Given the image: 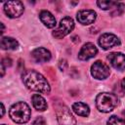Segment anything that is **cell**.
I'll return each instance as SVG.
<instances>
[{"label": "cell", "mask_w": 125, "mask_h": 125, "mask_svg": "<svg viewBox=\"0 0 125 125\" xmlns=\"http://www.w3.org/2000/svg\"><path fill=\"white\" fill-rule=\"evenodd\" d=\"M9 115L14 122L23 124L30 119L31 110L26 103L18 102L11 106L9 110Z\"/></svg>", "instance_id": "2"}, {"label": "cell", "mask_w": 125, "mask_h": 125, "mask_svg": "<svg viewBox=\"0 0 125 125\" xmlns=\"http://www.w3.org/2000/svg\"><path fill=\"white\" fill-rule=\"evenodd\" d=\"M2 125H5V124H2Z\"/></svg>", "instance_id": "27"}, {"label": "cell", "mask_w": 125, "mask_h": 125, "mask_svg": "<svg viewBox=\"0 0 125 125\" xmlns=\"http://www.w3.org/2000/svg\"><path fill=\"white\" fill-rule=\"evenodd\" d=\"M98 53L97 47L93 43H86L83 45L81 50L78 53V59L81 61H87L93 57H95Z\"/></svg>", "instance_id": "10"}, {"label": "cell", "mask_w": 125, "mask_h": 125, "mask_svg": "<svg viewBox=\"0 0 125 125\" xmlns=\"http://www.w3.org/2000/svg\"><path fill=\"white\" fill-rule=\"evenodd\" d=\"M99 45L103 49L108 50L112 47L119 46L120 40L116 35H114L112 33H104L99 38Z\"/></svg>", "instance_id": "8"}, {"label": "cell", "mask_w": 125, "mask_h": 125, "mask_svg": "<svg viewBox=\"0 0 125 125\" xmlns=\"http://www.w3.org/2000/svg\"><path fill=\"white\" fill-rule=\"evenodd\" d=\"M73 28H74L73 20L71 18H69V17H64L63 19L61 20L58 28L54 30L53 36L55 38H57V39H61L62 37L66 36L67 34H69L72 31Z\"/></svg>", "instance_id": "5"}, {"label": "cell", "mask_w": 125, "mask_h": 125, "mask_svg": "<svg viewBox=\"0 0 125 125\" xmlns=\"http://www.w3.org/2000/svg\"><path fill=\"white\" fill-rule=\"evenodd\" d=\"M121 86H122V88L125 90V77L122 79V81H121Z\"/></svg>", "instance_id": "23"}, {"label": "cell", "mask_w": 125, "mask_h": 125, "mask_svg": "<svg viewBox=\"0 0 125 125\" xmlns=\"http://www.w3.org/2000/svg\"><path fill=\"white\" fill-rule=\"evenodd\" d=\"M32 101V104L34 106L35 109L40 110V111H44L47 108V103L46 100L39 94H34L31 98Z\"/></svg>", "instance_id": "15"}, {"label": "cell", "mask_w": 125, "mask_h": 125, "mask_svg": "<svg viewBox=\"0 0 125 125\" xmlns=\"http://www.w3.org/2000/svg\"><path fill=\"white\" fill-rule=\"evenodd\" d=\"M1 106H2V112H1V116L4 115V111H5V107H4V104H1Z\"/></svg>", "instance_id": "24"}, {"label": "cell", "mask_w": 125, "mask_h": 125, "mask_svg": "<svg viewBox=\"0 0 125 125\" xmlns=\"http://www.w3.org/2000/svg\"><path fill=\"white\" fill-rule=\"evenodd\" d=\"M107 125H125V120H123L115 115H112L108 118Z\"/></svg>", "instance_id": "19"}, {"label": "cell", "mask_w": 125, "mask_h": 125, "mask_svg": "<svg viewBox=\"0 0 125 125\" xmlns=\"http://www.w3.org/2000/svg\"><path fill=\"white\" fill-rule=\"evenodd\" d=\"M39 18H40V21H42V23L45 26H47L48 28H53L54 26H56V23H57L56 19L49 11H46V10L41 11L39 14Z\"/></svg>", "instance_id": "13"}, {"label": "cell", "mask_w": 125, "mask_h": 125, "mask_svg": "<svg viewBox=\"0 0 125 125\" xmlns=\"http://www.w3.org/2000/svg\"><path fill=\"white\" fill-rule=\"evenodd\" d=\"M2 63L5 65H7V66H10V65H12V61H11V59L10 58H5V59H3L2 60Z\"/></svg>", "instance_id": "22"}, {"label": "cell", "mask_w": 125, "mask_h": 125, "mask_svg": "<svg viewBox=\"0 0 125 125\" xmlns=\"http://www.w3.org/2000/svg\"><path fill=\"white\" fill-rule=\"evenodd\" d=\"M66 66H67V62H66V61H65V60H62V61L60 62V63H59V67H60V69H61V70H65Z\"/></svg>", "instance_id": "21"}, {"label": "cell", "mask_w": 125, "mask_h": 125, "mask_svg": "<svg viewBox=\"0 0 125 125\" xmlns=\"http://www.w3.org/2000/svg\"><path fill=\"white\" fill-rule=\"evenodd\" d=\"M77 21L81 24H91L96 21L97 14L93 10H81L77 13Z\"/></svg>", "instance_id": "11"}, {"label": "cell", "mask_w": 125, "mask_h": 125, "mask_svg": "<svg viewBox=\"0 0 125 125\" xmlns=\"http://www.w3.org/2000/svg\"><path fill=\"white\" fill-rule=\"evenodd\" d=\"M122 114H123V115H125V110H124V111L122 112Z\"/></svg>", "instance_id": "26"}, {"label": "cell", "mask_w": 125, "mask_h": 125, "mask_svg": "<svg viewBox=\"0 0 125 125\" xmlns=\"http://www.w3.org/2000/svg\"><path fill=\"white\" fill-rule=\"evenodd\" d=\"M110 71L109 67L101 61H96L91 66V74L94 78L103 80L108 77Z\"/></svg>", "instance_id": "7"}, {"label": "cell", "mask_w": 125, "mask_h": 125, "mask_svg": "<svg viewBox=\"0 0 125 125\" xmlns=\"http://www.w3.org/2000/svg\"><path fill=\"white\" fill-rule=\"evenodd\" d=\"M56 115L60 125H76V119L70 109L64 104H60L56 105Z\"/></svg>", "instance_id": "4"}, {"label": "cell", "mask_w": 125, "mask_h": 125, "mask_svg": "<svg viewBox=\"0 0 125 125\" xmlns=\"http://www.w3.org/2000/svg\"><path fill=\"white\" fill-rule=\"evenodd\" d=\"M22 81H23V84L26 86V88H28L29 90L36 91L43 94L50 93L51 88L46 78L41 73L33 69L26 70L22 74Z\"/></svg>", "instance_id": "1"}, {"label": "cell", "mask_w": 125, "mask_h": 125, "mask_svg": "<svg viewBox=\"0 0 125 125\" xmlns=\"http://www.w3.org/2000/svg\"><path fill=\"white\" fill-rule=\"evenodd\" d=\"M1 27H2V30H1V34L4 32V24L3 23H1Z\"/></svg>", "instance_id": "25"}, {"label": "cell", "mask_w": 125, "mask_h": 125, "mask_svg": "<svg viewBox=\"0 0 125 125\" xmlns=\"http://www.w3.org/2000/svg\"><path fill=\"white\" fill-rule=\"evenodd\" d=\"M72 110L79 116H84V117H87L90 113V108L89 106L84 104V103H81V102H77V103H74L72 104Z\"/></svg>", "instance_id": "14"}, {"label": "cell", "mask_w": 125, "mask_h": 125, "mask_svg": "<svg viewBox=\"0 0 125 125\" xmlns=\"http://www.w3.org/2000/svg\"><path fill=\"white\" fill-rule=\"evenodd\" d=\"M23 11L24 7L21 1H9L4 4V12L9 18H19Z\"/></svg>", "instance_id": "6"}, {"label": "cell", "mask_w": 125, "mask_h": 125, "mask_svg": "<svg viewBox=\"0 0 125 125\" xmlns=\"http://www.w3.org/2000/svg\"><path fill=\"white\" fill-rule=\"evenodd\" d=\"M124 9H125V5L123 3L116 2L115 5L112 7L110 14H111V16H120L124 12Z\"/></svg>", "instance_id": "17"}, {"label": "cell", "mask_w": 125, "mask_h": 125, "mask_svg": "<svg viewBox=\"0 0 125 125\" xmlns=\"http://www.w3.org/2000/svg\"><path fill=\"white\" fill-rule=\"evenodd\" d=\"M96 105L102 112H110L118 105V98L111 93H101L96 98Z\"/></svg>", "instance_id": "3"}, {"label": "cell", "mask_w": 125, "mask_h": 125, "mask_svg": "<svg viewBox=\"0 0 125 125\" xmlns=\"http://www.w3.org/2000/svg\"><path fill=\"white\" fill-rule=\"evenodd\" d=\"M107 60L110 64L117 70L125 69V55L118 52H113L107 55Z\"/></svg>", "instance_id": "9"}, {"label": "cell", "mask_w": 125, "mask_h": 125, "mask_svg": "<svg viewBox=\"0 0 125 125\" xmlns=\"http://www.w3.org/2000/svg\"><path fill=\"white\" fill-rule=\"evenodd\" d=\"M116 2L114 1H98L97 2V5L103 9V10H109V9H112V7L115 5Z\"/></svg>", "instance_id": "18"}, {"label": "cell", "mask_w": 125, "mask_h": 125, "mask_svg": "<svg viewBox=\"0 0 125 125\" xmlns=\"http://www.w3.org/2000/svg\"><path fill=\"white\" fill-rule=\"evenodd\" d=\"M31 56L36 62H46L51 60V53L42 47L34 49L31 53Z\"/></svg>", "instance_id": "12"}, {"label": "cell", "mask_w": 125, "mask_h": 125, "mask_svg": "<svg viewBox=\"0 0 125 125\" xmlns=\"http://www.w3.org/2000/svg\"><path fill=\"white\" fill-rule=\"evenodd\" d=\"M32 125H46V122H45V119H44L43 117L39 116V117H37V118L33 121Z\"/></svg>", "instance_id": "20"}, {"label": "cell", "mask_w": 125, "mask_h": 125, "mask_svg": "<svg viewBox=\"0 0 125 125\" xmlns=\"http://www.w3.org/2000/svg\"><path fill=\"white\" fill-rule=\"evenodd\" d=\"M0 45L3 50H16L19 47V42L12 37H2Z\"/></svg>", "instance_id": "16"}]
</instances>
